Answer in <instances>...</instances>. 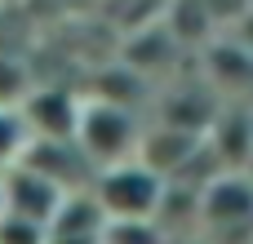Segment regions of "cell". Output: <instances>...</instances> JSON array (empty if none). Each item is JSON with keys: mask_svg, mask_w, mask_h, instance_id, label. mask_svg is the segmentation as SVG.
Segmentation results:
<instances>
[{"mask_svg": "<svg viewBox=\"0 0 253 244\" xmlns=\"http://www.w3.org/2000/svg\"><path fill=\"white\" fill-rule=\"evenodd\" d=\"M0 218H4V173H0Z\"/></svg>", "mask_w": 253, "mask_h": 244, "instance_id": "5bb4252c", "label": "cell"}, {"mask_svg": "<svg viewBox=\"0 0 253 244\" xmlns=\"http://www.w3.org/2000/svg\"><path fill=\"white\" fill-rule=\"evenodd\" d=\"M102 244H173V240L156 218H129V222H107Z\"/></svg>", "mask_w": 253, "mask_h": 244, "instance_id": "9c48e42d", "label": "cell"}, {"mask_svg": "<svg viewBox=\"0 0 253 244\" xmlns=\"http://www.w3.org/2000/svg\"><path fill=\"white\" fill-rule=\"evenodd\" d=\"M173 244H205L200 236H187V240H173Z\"/></svg>", "mask_w": 253, "mask_h": 244, "instance_id": "9a60e30c", "label": "cell"}, {"mask_svg": "<svg viewBox=\"0 0 253 244\" xmlns=\"http://www.w3.org/2000/svg\"><path fill=\"white\" fill-rule=\"evenodd\" d=\"M18 164L36 169L40 178H49L62 191H84L93 182V164L84 160V151L71 138H31Z\"/></svg>", "mask_w": 253, "mask_h": 244, "instance_id": "5b68a950", "label": "cell"}, {"mask_svg": "<svg viewBox=\"0 0 253 244\" xmlns=\"http://www.w3.org/2000/svg\"><path fill=\"white\" fill-rule=\"evenodd\" d=\"M80 98L84 93H76L67 84H31V93L18 102L27 138H71L76 116H80Z\"/></svg>", "mask_w": 253, "mask_h": 244, "instance_id": "277c9868", "label": "cell"}, {"mask_svg": "<svg viewBox=\"0 0 253 244\" xmlns=\"http://www.w3.org/2000/svg\"><path fill=\"white\" fill-rule=\"evenodd\" d=\"M205 71L200 80L218 93V102H253V53L227 31L200 49Z\"/></svg>", "mask_w": 253, "mask_h": 244, "instance_id": "3957f363", "label": "cell"}, {"mask_svg": "<svg viewBox=\"0 0 253 244\" xmlns=\"http://www.w3.org/2000/svg\"><path fill=\"white\" fill-rule=\"evenodd\" d=\"M231 36H236V40H240V44H245V49L253 53V13L245 18V22H240V27H236V31H231Z\"/></svg>", "mask_w": 253, "mask_h": 244, "instance_id": "4fadbf2b", "label": "cell"}, {"mask_svg": "<svg viewBox=\"0 0 253 244\" xmlns=\"http://www.w3.org/2000/svg\"><path fill=\"white\" fill-rule=\"evenodd\" d=\"M142 111L138 107H125V102H107V98H93L84 93L80 98V116H76V133L71 142L84 151V160L98 169L107 164H120V160H133L138 156V142H142Z\"/></svg>", "mask_w": 253, "mask_h": 244, "instance_id": "6da1fadb", "label": "cell"}, {"mask_svg": "<svg viewBox=\"0 0 253 244\" xmlns=\"http://www.w3.org/2000/svg\"><path fill=\"white\" fill-rule=\"evenodd\" d=\"M27 142H31V138H27V124H22L18 107H0V173L22 160Z\"/></svg>", "mask_w": 253, "mask_h": 244, "instance_id": "30bf717a", "label": "cell"}, {"mask_svg": "<svg viewBox=\"0 0 253 244\" xmlns=\"http://www.w3.org/2000/svg\"><path fill=\"white\" fill-rule=\"evenodd\" d=\"M31 71L18 62V58H4L0 53V107H18L27 93H31Z\"/></svg>", "mask_w": 253, "mask_h": 244, "instance_id": "8fae6325", "label": "cell"}, {"mask_svg": "<svg viewBox=\"0 0 253 244\" xmlns=\"http://www.w3.org/2000/svg\"><path fill=\"white\" fill-rule=\"evenodd\" d=\"M93 200L102 204L107 222H129V218H156L160 209V196H165V178L156 169H147L138 156L133 160H120V164H107L93 173L89 182Z\"/></svg>", "mask_w": 253, "mask_h": 244, "instance_id": "7a4b0ae2", "label": "cell"}, {"mask_svg": "<svg viewBox=\"0 0 253 244\" xmlns=\"http://www.w3.org/2000/svg\"><path fill=\"white\" fill-rule=\"evenodd\" d=\"M62 196H67L62 187H53L49 178H40L27 164L4 169V213L9 218H27V222L44 227L53 218V209L62 204Z\"/></svg>", "mask_w": 253, "mask_h": 244, "instance_id": "8992f818", "label": "cell"}, {"mask_svg": "<svg viewBox=\"0 0 253 244\" xmlns=\"http://www.w3.org/2000/svg\"><path fill=\"white\" fill-rule=\"evenodd\" d=\"M165 27H169V36L182 44V53H187V49H196V53H200L209 40H218V36H222V31H218V22L209 18L205 0H173V4H169Z\"/></svg>", "mask_w": 253, "mask_h": 244, "instance_id": "ba28073f", "label": "cell"}, {"mask_svg": "<svg viewBox=\"0 0 253 244\" xmlns=\"http://www.w3.org/2000/svg\"><path fill=\"white\" fill-rule=\"evenodd\" d=\"M178 53H182V44L169 36L165 22H156V27H142V31L125 44V67H129L133 76H156V71H165Z\"/></svg>", "mask_w": 253, "mask_h": 244, "instance_id": "52a82bcc", "label": "cell"}, {"mask_svg": "<svg viewBox=\"0 0 253 244\" xmlns=\"http://www.w3.org/2000/svg\"><path fill=\"white\" fill-rule=\"evenodd\" d=\"M0 244H44V227L4 213V218H0Z\"/></svg>", "mask_w": 253, "mask_h": 244, "instance_id": "7c38bea8", "label": "cell"}]
</instances>
